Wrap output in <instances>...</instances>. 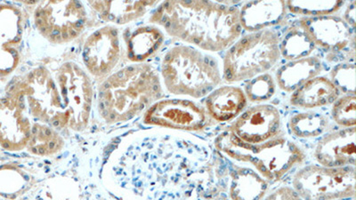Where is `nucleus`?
<instances>
[{"label": "nucleus", "mask_w": 356, "mask_h": 200, "mask_svg": "<svg viewBox=\"0 0 356 200\" xmlns=\"http://www.w3.org/2000/svg\"><path fill=\"white\" fill-rule=\"evenodd\" d=\"M189 136L157 135L142 142L134 171L136 195L143 200L227 199L230 160Z\"/></svg>", "instance_id": "1"}, {"label": "nucleus", "mask_w": 356, "mask_h": 200, "mask_svg": "<svg viewBox=\"0 0 356 200\" xmlns=\"http://www.w3.org/2000/svg\"><path fill=\"white\" fill-rule=\"evenodd\" d=\"M240 9L212 1H166L150 19L171 37L199 49L219 52L239 39Z\"/></svg>", "instance_id": "2"}, {"label": "nucleus", "mask_w": 356, "mask_h": 200, "mask_svg": "<svg viewBox=\"0 0 356 200\" xmlns=\"http://www.w3.org/2000/svg\"><path fill=\"white\" fill-rule=\"evenodd\" d=\"M161 97L160 77L154 67L136 65L114 73L101 85L98 107L106 122H125Z\"/></svg>", "instance_id": "3"}, {"label": "nucleus", "mask_w": 356, "mask_h": 200, "mask_svg": "<svg viewBox=\"0 0 356 200\" xmlns=\"http://www.w3.org/2000/svg\"><path fill=\"white\" fill-rule=\"evenodd\" d=\"M214 146L225 158L250 164L268 183L279 182L306 160L300 146L282 135L263 144H250L227 129L216 138Z\"/></svg>", "instance_id": "4"}, {"label": "nucleus", "mask_w": 356, "mask_h": 200, "mask_svg": "<svg viewBox=\"0 0 356 200\" xmlns=\"http://www.w3.org/2000/svg\"><path fill=\"white\" fill-rule=\"evenodd\" d=\"M161 76L170 93L200 99L221 83L217 60L195 47L177 46L165 55Z\"/></svg>", "instance_id": "5"}, {"label": "nucleus", "mask_w": 356, "mask_h": 200, "mask_svg": "<svg viewBox=\"0 0 356 200\" xmlns=\"http://www.w3.org/2000/svg\"><path fill=\"white\" fill-rule=\"evenodd\" d=\"M279 40L277 33L271 30L247 34L238 39L224 56L225 81L235 83L269 71L281 57Z\"/></svg>", "instance_id": "6"}, {"label": "nucleus", "mask_w": 356, "mask_h": 200, "mask_svg": "<svg viewBox=\"0 0 356 200\" xmlns=\"http://www.w3.org/2000/svg\"><path fill=\"white\" fill-rule=\"evenodd\" d=\"M292 188L303 200L355 198V167H326L309 165L292 178Z\"/></svg>", "instance_id": "7"}, {"label": "nucleus", "mask_w": 356, "mask_h": 200, "mask_svg": "<svg viewBox=\"0 0 356 200\" xmlns=\"http://www.w3.org/2000/svg\"><path fill=\"white\" fill-rule=\"evenodd\" d=\"M15 94L41 122L49 124L54 128L69 126V117L61 94L46 69L38 68L31 72L19 84L18 91Z\"/></svg>", "instance_id": "8"}, {"label": "nucleus", "mask_w": 356, "mask_h": 200, "mask_svg": "<svg viewBox=\"0 0 356 200\" xmlns=\"http://www.w3.org/2000/svg\"><path fill=\"white\" fill-rule=\"evenodd\" d=\"M35 24L44 39L66 44L78 38L87 24L84 6L78 1H44L35 10Z\"/></svg>", "instance_id": "9"}, {"label": "nucleus", "mask_w": 356, "mask_h": 200, "mask_svg": "<svg viewBox=\"0 0 356 200\" xmlns=\"http://www.w3.org/2000/svg\"><path fill=\"white\" fill-rule=\"evenodd\" d=\"M63 106L69 117V126L81 130L88 125L92 103V85L88 75L78 65L67 62L56 73Z\"/></svg>", "instance_id": "10"}, {"label": "nucleus", "mask_w": 356, "mask_h": 200, "mask_svg": "<svg viewBox=\"0 0 356 200\" xmlns=\"http://www.w3.org/2000/svg\"><path fill=\"white\" fill-rule=\"evenodd\" d=\"M148 125L178 130L199 132L209 125V116L205 108L186 99H167L156 101L145 116Z\"/></svg>", "instance_id": "11"}, {"label": "nucleus", "mask_w": 356, "mask_h": 200, "mask_svg": "<svg viewBox=\"0 0 356 200\" xmlns=\"http://www.w3.org/2000/svg\"><path fill=\"white\" fill-rule=\"evenodd\" d=\"M281 128L282 117L277 108L257 104L243 111L229 130L241 141L259 144L277 138Z\"/></svg>", "instance_id": "12"}, {"label": "nucleus", "mask_w": 356, "mask_h": 200, "mask_svg": "<svg viewBox=\"0 0 356 200\" xmlns=\"http://www.w3.org/2000/svg\"><path fill=\"white\" fill-rule=\"evenodd\" d=\"M298 22V26L306 31L316 47L329 52L330 56L355 49V31L341 17L337 15L302 17Z\"/></svg>", "instance_id": "13"}, {"label": "nucleus", "mask_w": 356, "mask_h": 200, "mask_svg": "<svg viewBox=\"0 0 356 200\" xmlns=\"http://www.w3.org/2000/svg\"><path fill=\"white\" fill-rule=\"evenodd\" d=\"M20 98L13 94L0 100V145L10 151H22L31 141V124Z\"/></svg>", "instance_id": "14"}, {"label": "nucleus", "mask_w": 356, "mask_h": 200, "mask_svg": "<svg viewBox=\"0 0 356 200\" xmlns=\"http://www.w3.org/2000/svg\"><path fill=\"white\" fill-rule=\"evenodd\" d=\"M119 33L106 26L88 37L83 47V61L92 74L104 77L113 71L120 59Z\"/></svg>", "instance_id": "15"}, {"label": "nucleus", "mask_w": 356, "mask_h": 200, "mask_svg": "<svg viewBox=\"0 0 356 200\" xmlns=\"http://www.w3.org/2000/svg\"><path fill=\"white\" fill-rule=\"evenodd\" d=\"M355 128L338 130L324 135L314 151L320 166L355 167Z\"/></svg>", "instance_id": "16"}, {"label": "nucleus", "mask_w": 356, "mask_h": 200, "mask_svg": "<svg viewBox=\"0 0 356 200\" xmlns=\"http://www.w3.org/2000/svg\"><path fill=\"white\" fill-rule=\"evenodd\" d=\"M21 14L10 6H0V73L8 74L17 67L21 42Z\"/></svg>", "instance_id": "17"}, {"label": "nucleus", "mask_w": 356, "mask_h": 200, "mask_svg": "<svg viewBox=\"0 0 356 200\" xmlns=\"http://www.w3.org/2000/svg\"><path fill=\"white\" fill-rule=\"evenodd\" d=\"M287 14L285 1H250L240 9L241 28L250 33L275 26Z\"/></svg>", "instance_id": "18"}, {"label": "nucleus", "mask_w": 356, "mask_h": 200, "mask_svg": "<svg viewBox=\"0 0 356 200\" xmlns=\"http://www.w3.org/2000/svg\"><path fill=\"white\" fill-rule=\"evenodd\" d=\"M204 103L209 117L222 123L236 119L247 106L248 100L241 88L224 85L207 95Z\"/></svg>", "instance_id": "19"}, {"label": "nucleus", "mask_w": 356, "mask_h": 200, "mask_svg": "<svg viewBox=\"0 0 356 200\" xmlns=\"http://www.w3.org/2000/svg\"><path fill=\"white\" fill-rule=\"evenodd\" d=\"M269 183L253 168L229 164L227 194L231 200H261Z\"/></svg>", "instance_id": "20"}, {"label": "nucleus", "mask_w": 356, "mask_h": 200, "mask_svg": "<svg viewBox=\"0 0 356 200\" xmlns=\"http://www.w3.org/2000/svg\"><path fill=\"white\" fill-rule=\"evenodd\" d=\"M339 93L330 78L318 76L295 90L289 98V103L300 109H317L333 103L338 99Z\"/></svg>", "instance_id": "21"}, {"label": "nucleus", "mask_w": 356, "mask_h": 200, "mask_svg": "<svg viewBox=\"0 0 356 200\" xmlns=\"http://www.w3.org/2000/svg\"><path fill=\"white\" fill-rule=\"evenodd\" d=\"M323 71V62L314 56L289 61L280 67L275 79L278 87L287 93H293L310 79L316 78Z\"/></svg>", "instance_id": "22"}, {"label": "nucleus", "mask_w": 356, "mask_h": 200, "mask_svg": "<svg viewBox=\"0 0 356 200\" xmlns=\"http://www.w3.org/2000/svg\"><path fill=\"white\" fill-rule=\"evenodd\" d=\"M154 1H97L89 5L98 12L104 21L117 24H125L139 17L154 6Z\"/></svg>", "instance_id": "23"}, {"label": "nucleus", "mask_w": 356, "mask_h": 200, "mask_svg": "<svg viewBox=\"0 0 356 200\" xmlns=\"http://www.w3.org/2000/svg\"><path fill=\"white\" fill-rule=\"evenodd\" d=\"M164 40L163 33L157 27L145 26L136 28L128 41L129 60L141 62L150 58L160 50Z\"/></svg>", "instance_id": "24"}, {"label": "nucleus", "mask_w": 356, "mask_h": 200, "mask_svg": "<svg viewBox=\"0 0 356 200\" xmlns=\"http://www.w3.org/2000/svg\"><path fill=\"white\" fill-rule=\"evenodd\" d=\"M330 119L325 114L308 110L295 113L289 119L291 135L300 139L319 138L329 128Z\"/></svg>", "instance_id": "25"}, {"label": "nucleus", "mask_w": 356, "mask_h": 200, "mask_svg": "<svg viewBox=\"0 0 356 200\" xmlns=\"http://www.w3.org/2000/svg\"><path fill=\"white\" fill-rule=\"evenodd\" d=\"M316 49V44L300 26L289 28L279 40L280 55L288 61L306 58Z\"/></svg>", "instance_id": "26"}, {"label": "nucleus", "mask_w": 356, "mask_h": 200, "mask_svg": "<svg viewBox=\"0 0 356 200\" xmlns=\"http://www.w3.org/2000/svg\"><path fill=\"white\" fill-rule=\"evenodd\" d=\"M345 5V1H287L286 8L292 14L312 18L333 15Z\"/></svg>", "instance_id": "27"}, {"label": "nucleus", "mask_w": 356, "mask_h": 200, "mask_svg": "<svg viewBox=\"0 0 356 200\" xmlns=\"http://www.w3.org/2000/svg\"><path fill=\"white\" fill-rule=\"evenodd\" d=\"M62 144V139L55 131L37 124L33 128L31 141L27 147L34 154L49 155L58 151Z\"/></svg>", "instance_id": "28"}, {"label": "nucleus", "mask_w": 356, "mask_h": 200, "mask_svg": "<svg viewBox=\"0 0 356 200\" xmlns=\"http://www.w3.org/2000/svg\"><path fill=\"white\" fill-rule=\"evenodd\" d=\"M275 92V79L268 73H264L248 82L244 94L250 103H261L271 99Z\"/></svg>", "instance_id": "29"}, {"label": "nucleus", "mask_w": 356, "mask_h": 200, "mask_svg": "<svg viewBox=\"0 0 356 200\" xmlns=\"http://www.w3.org/2000/svg\"><path fill=\"white\" fill-rule=\"evenodd\" d=\"M332 117L337 125L343 126V128H355V95L346 94L334 101L332 108Z\"/></svg>", "instance_id": "30"}, {"label": "nucleus", "mask_w": 356, "mask_h": 200, "mask_svg": "<svg viewBox=\"0 0 356 200\" xmlns=\"http://www.w3.org/2000/svg\"><path fill=\"white\" fill-rule=\"evenodd\" d=\"M330 81L346 94L355 95V65L354 62H342L330 71Z\"/></svg>", "instance_id": "31"}, {"label": "nucleus", "mask_w": 356, "mask_h": 200, "mask_svg": "<svg viewBox=\"0 0 356 200\" xmlns=\"http://www.w3.org/2000/svg\"><path fill=\"white\" fill-rule=\"evenodd\" d=\"M261 200H303L292 187L281 186Z\"/></svg>", "instance_id": "32"}, {"label": "nucleus", "mask_w": 356, "mask_h": 200, "mask_svg": "<svg viewBox=\"0 0 356 200\" xmlns=\"http://www.w3.org/2000/svg\"><path fill=\"white\" fill-rule=\"evenodd\" d=\"M355 8L356 3L355 1H352L350 4L348 6V8L346 9L344 12V20L346 24H348V26L352 28L353 31L355 30Z\"/></svg>", "instance_id": "33"}, {"label": "nucleus", "mask_w": 356, "mask_h": 200, "mask_svg": "<svg viewBox=\"0 0 356 200\" xmlns=\"http://www.w3.org/2000/svg\"><path fill=\"white\" fill-rule=\"evenodd\" d=\"M342 200V199H341ZM343 200H345V199H343Z\"/></svg>", "instance_id": "34"}]
</instances>
